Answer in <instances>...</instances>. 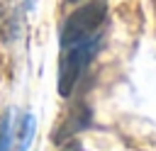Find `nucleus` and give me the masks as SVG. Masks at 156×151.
I'll list each match as a JSON object with an SVG mask.
<instances>
[{
    "label": "nucleus",
    "mask_w": 156,
    "mask_h": 151,
    "mask_svg": "<svg viewBox=\"0 0 156 151\" xmlns=\"http://www.w3.org/2000/svg\"><path fill=\"white\" fill-rule=\"evenodd\" d=\"M24 2H27V7H29V10H34V5H37V0H24Z\"/></svg>",
    "instance_id": "nucleus-6"
},
{
    "label": "nucleus",
    "mask_w": 156,
    "mask_h": 151,
    "mask_svg": "<svg viewBox=\"0 0 156 151\" xmlns=\"http://www.w3.org/2000/svg\"><path fill=\"white\" fill-rule=\"evenodd\" d=\"M32 134H34V117L32 114H24L22 117V124H20V149L17 151H27V146L32 141Z\"/></svg>",
    "instance_id": "nucleus-5"
},
{
    "label": "nucleus",
    "mask_w": 156,
    "mask_h": 151,
    "mask_svg": "<svg viewBox=\"0 0 156 151\" xmlns=\"http://www.w3.org/2000/svg\"><path fill=\"white\" fill-rule=\"evenodd\" d=\"M68 2H80V0H68Z\"/></svg>",
    "instance_id": "nucleus-7"
},
{
    "label": "nucleus",
    "mask_w": 156,
    "mask_h": 151,
    "mask_svg": "<svg viewBox=\"0 0 156 151\" xmlns=\"http://www.w3.org/2000/svg\"><path fill=\"white\" fill-rule=\"evenodd\" d=\"M100 44H102V37H95V39H85V41H78V44L61 49V61H58V93H61V97H68L76 90V83L80 80L83 71L88 68V63L98 54Z\"/></svg>",
    "instance_id": "nucleus-2"
},
{
    "label": "nucleus",
    "mask_w": 156,
    "mask_h": 151,
    "mask_svg": "<svg viewBox=\"0 0 156 151\" xmlns=\"http://www.w3.org/2000/svg\"><path fill=\"white\" fill-rule=\"evenodd\" d=\"M88 122H90V112H88V107H83V105H76L73 107V112L61 122V127L56 129V134H54V141L56 144H63V141H68V136H73L76 132H80V129H85L88 127Z\"/></svg>",
    "instance_id": "nucleus-3"
},
{
    "label": "nucleus",
    "mask_w": 156,
    "mask_h": 151,
    "mask_svg": "<svg viewBox=\"0 0 156 151\" xmlns=\"http://www.w3.org/2000/svg\"><path fill=\"white\" fill-rule=\"evenodd\" d=\"M12 149V114L5 112L0 119V151Z\"/></svg>",
    "instance_id": "nucleus-4"
},
{
    "label": "nucleus",
    "mask_w": 156,
    "mask_h": 151,
    "mask_svg": "<svg viewBox=\"0 0 156 151\" xmlns=\"http://www.w3.org/2000/svg\"><path fill=\"white\" fill-rule=\"evenodd\" d=\"M105 19H107V2L105 0H90L83 7L73 10L61 29V49L78 44V41H85V39L102 37Z\"/></svg>",
    "instance_id": "nucleus-1"
}]
</instances>
